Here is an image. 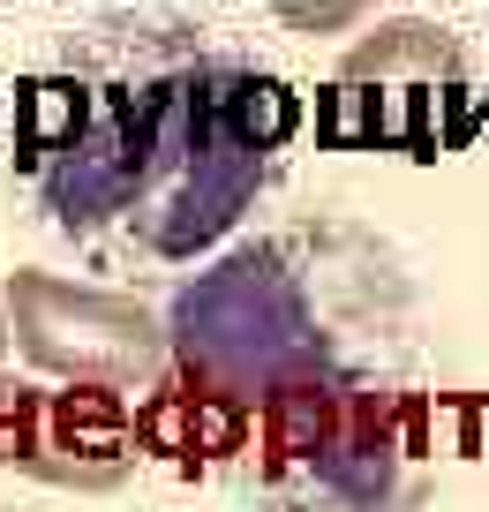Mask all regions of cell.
Masks as SVG:
<instances>
[{
    "label": "cell",
    "mask_w": 489,
    "mask_h": 512,
    "mask_svg": "<svg viewBox=\"0 0 489 512\" xmlns=\"http://www.w3.org/2000/svg\"><path fill=\"white\" fill-rule=\"evenodd\" d=\"M136 407L113 384H8L0 377V467L53 490H121L136 475Z\"/></svg>",
    "instance_id": "obj_6"
},
{
    "label": "cell",
    "mask_w": 489,
    "mask_h": 512,
    "mask_svg": "<svg viewBox=\"0 0 489 512\" xmlns=\"http://www.w3.org/2000/svg\"><path fill=\"white\" fill-rule=\"evenodd\" d=\"M264 8L279 23H294V31H347L369 0H264Z\"/></svg>",
    "instance_id": "obj_9"
},
{
    "label": "cell",
    "mask_w": 489,
    "mask_h": 512,
    "mask_svg": "<svg viewBox=\"0 0 489 512\" xmlns=\"http://www.w3.org/2000/svg\"><path fill=\"white\" fill-rule=\"evenodd\" d=\"M256 415H264V407H256L249 392H234L226 377H211V369H196V362H166L136 400V452H151L158 467H174V475L196 482L219 460L249 452Z\"/></svg>",
    "instance_id": "obj_7"
},
{
    "label": "cell",
    "mask_w": 489,
    "mask_h": 512,
    "mask_svg": "<svg viewBox=\"0 0 489 512\" xmlns=\"http://www.w3.org/2000/svg\"><path fill=\"white\" fill-rule=\"evenodd\" d=\"M0 354H8V317H0Z\"/></svg>",
    "instance_id": "obj_10"
},
{
    "label": "cell",
    "mask_w": 489,
    "mask_h": 512,
    "mask_svg": "<svg viewBox=\"0 0 489 512\" xmlns=\"http://www.w3.org/2000/svg\"><path fill=\"white\" fill-rule=\"evenodd\" d=\"M437 407L339 369L286 377L256 415V490L271 512H422Z\"/></svg>",
    "instance_id": "obj_2"
},
{
    "label": "cell",
    "mask_w": 489,
    "mask_h": 512,
    "mask_svg": "<svg viewBox=\"0 0 489 512\" xmlns=\"http://www.w3.org/2000/svg\"><path fill=\"white\" fill-rule=\"evenodd\" d=\"M8 302H16L8 339L38 369H53L68 384H113V392H128V384H151L158 369L174 362V332L143 302H128V294L68 287L53 272H16Z\"/></svg>",
    "instance_id": "obj_5"
},
{
    "label": "cell",
    "mask_w": 489,
    "mask_h": 512,
    "mask_svg": "<svg viewBox=\"0 0 489 512\" xmlns=\"http://www.w3.org/2000/svg\"><path fill=\"white\" fill-rule=\"evenodd\" d=\"M316 128L332 151L437 159L467 128V46L437 23H384L347 53Z\"/></svg>",
    "instance_id": "obj_3"
},
{
    "label": "cell",
    "mask_w": 489,
    "mask_h": 512,
    "mask_svg": "<svg viewBox=\"0 0 489 512\" xmlns=\"http://www.w3.org/2000/svg\"><path fill=\"white\" fill-rule=\"evenodd\" d=\"M76 128H83V83L68 68L16 83V166L23 174H46L76 144Z\"/></svg>",
    "instance_id": "obj_8"
},
{
    "label": "cell",
    "mask_w": 489,
    "mask_h": 512,
    "mask_svg": "<svg viewBox=\"0 0 489 512\" xmlns=\"http://www.w3.org/2000/svg\"><path fill=\"white\" fill-rule=\"evenodd\" d=\"M174 362L211 369V377H226L234 392H249L264 407L286 377L332 369V347L316 339L309 302L279 272V256L241 249V256H226L204 287H189L181 324H174Z\"/></svg>",
    "instance_id": "obj_4"
},
{
    "label": "cell",
    "mask_w": 489,
    "mask_h": 512,
    "mask_svg": "<svg viewBox=\"0 0 489 512\" xmlns=\"http://www.w3.org/2000/svg\"><path fill=\"white\" fill-rule=\"evenodd\" d=\"M61 68L83 83V128L38 174L61 234L196 256L256 204L271 151L241 121V68L196 31L106 16L61 46Z\"/></svg>",
    "instance_id": "obj_1"
}]
</instances>
